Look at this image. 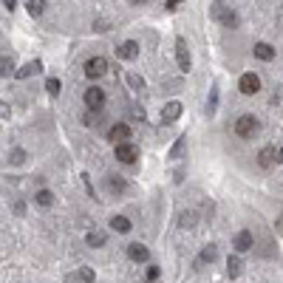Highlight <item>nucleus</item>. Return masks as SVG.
<instances>
[{
	"label": "nucleus",
	"mask_w": 283,
	"mask_h": 283,
	"mask_svg": "<svg viewBox=\"0 0 283 283\" xmlns=\"http://www.w3.org/2000/svg\"><path fill=\"white\" fill-rule=\"evenodd\" d=\"M258 131H261V122H258L252 114H244V116L235 119V133H238L241 139H252Z\"/></svg>",
	"instance_id": "obj_1"
},
{
	"label": "nucleus",
	"mask_w": 283,
	"mask_h": 283,
	"mask_svg": "<svg viewBox=\"0 0 283 283\" xmlns=\"http://www.w3.org/2000/svg\"><path fill=\"white\" fill-rule=\"evenodd\" d=\"M212 17L218 20L221 26H238V14L227 9L221 0H215V3H212Z\"/></svg>",
	"instance_id": "obj_2"
},
{
	"label": "nucleus",
	"mask_w": 283,
	"mask_h": 283,
	"mask_svg": "<svg viewBox=\"0 0 283 283\" xmlns=\"http://www.w3.org/2000/svg\"><path fill=\"white\" fill-rule=\"evenodd\" d=\"M82 71H85V77H88V80H99V77H105V71H108L105 57H91V60H85Z\"/></svg>",
	"instance_id": "obj_3"
},
{
	"label": "nucleus",
	"mask_w": 283,
	"mask_h": 283,
	"mask_svg": "<svg viewBox=\"0 0 283 283\" xmlns=\"http://www.w3.org/2000/svg\"><path fill=\"white\" fill-rule=\"evenodd\" d=\"M114 156H116V161H122V164H133V161L139 159V147H136V144H128V142H119Z\"/></svg>",
	"instance_id": "obj_4"
},
{
	"label": "nucleus",
	"mask_w": 283,
	"mask_h": 283,
	"mask_svg": "<svg viewBox=\"0 0 283 283\" xmlns=\"http://www.w3.org/2000/svg\"><path fill=\"white\" fill-rule=\"evenodd\" d=\"M85 108L88 111H102L105 108V91L99 88V85H91L85 91Z\"/></svg>",
	"instance_id": "obj_5"
},
{
	"label": "nucleus",
	"mask_w": 283,
	"mask_h": 283,
	"mask_svg": "<svg viewBox=\"0 0 283 283\" xmlns=\"http://www.w3.org/2000/svg\"><path fill=\"white\" fill-rule=\"evenodd\" d=\"M238 88H241V94H247V97H252V94H258V91H261V77H258V74H252V71H247V74H241Z\"/></svg>",
	"instance_id": "obj_6"
},
{
	"label": "nucleus",
	"mask_w": 283,
	"mask_h": 283,
	"mask_svg": "<svg viewBox=\"0 0 283 283\" xmlns=\"http://www.w3.org/2000/svg\"><path fill=\"white\" fill-rule=\"evenodd\" d=\"M252 244H255V238H252V232L249 230H241V232L232 235V249H235V252H249Z\"/></svg>",
	"instance_id": "obj_7"
},
{
	"label": "nucleus",
	"mask_w": 283,
	"mask_h": 283,
	"mask_svg": "<svg viewBox=\"0 0 283 283\" xmlns=\"http://www.w3.org/2000/svg\"><path fill=\"white\" fill-rule=\"evenodd\" d=\"M116 57L119 60H136L139 57V43L136 40H125L122 45H116Z\"/></svg>",
	"instance_id": "obj_8"
},
{
	"label": "nucleus",
	"mask_w": 283,
	"mask_h": 283,
	"mask_svg": "<svg viewBox=\"0 0 283 283\" xmlns=\"http://www.w3.org/2000/svg\"><path fill=\"white\" fill-rule=\"evenodd\" d=\"M128 258L136 261V264H147V261H150V249L144 247V244H131V247H128Z\"/></svg>",
	"instance_id": "obj_9"
},
{
	"label": "nucleus",
	"mask_w": 283,
	"mask_h": 283,
	"mask_svg": "<svg viewBox=\"0 0 283 283\" xmlns=\"http://www.w3.org/2000/svg\"><path fill=\"white\" fill-rule=\"evenodd\" d=\"M65 281H68V283H94V281H97V275H94L91 266H80V269H77L74 275H68Z\"/></svg>",
	"instance_id": "obj_10"
},
{
	"label": "nucleus",
	"mask_w": 283,
	"mask_h": 283,
	"mask_svg": "<svg viewBox=\"0 0 283 283\" xmlns=\"http://www.w3.org/2000/svg\"><path fill=\"white\" fill-rule=\"evenodd\" d=\"M131 125H125V122H116L114 128H111V131H108V139L114 142V144H119V142H125L128 139V136H131Z\"/></svg>",
	"instance_id": "obj_11"
},
{
	"label": "nucleus",
	"mask_w": 283,
	"mask_h": 283,
	"mask_svg": "<svg viewBox=\"0 0 283 283\" xmlns=\"http://www.w3.org/2000/svg\"><path fill=\"white\" fill-rule=\"evenodd\" d=\"M176 60H178V68L181 71H190V65H193V62H190V51H187V43L181 37L176 40Z\"/></svg>",
	"instance_id": "obj_12"
},
{
	"label": "nucleus",
	"mask_w": 283,
	"mask_h": 283,
	"mask_svg": "<svg viewBox=\"0 0 283 283\" xmlns=\"http://www.w3.org/2000/svg\"><path fill=\"white\" fill-rule=\"evenodd\" d=\"M178 116H181V102H176V99H173V102H167V105L161 108V122H164V125L176 122Z\"/></svg>",
	"instance_id": "obj_13"
},
{
	"label": "nucleus",
	"mask_w": 283,
	"mask_h": 283,
	"mask_svg": "<svg viewBox=\"0 0 283 283\" xmlns=\"http://www.w3.org/2000/svg\"><path fill=\"white\" fill-rule=\"evenodd\" d=\"M252 54H255L258 60H264V62H269V60H275V48L269 43H255V48H252Z\"/></svg>",
	"instance_id": "obj_14"
},
{
	"label": "nucleus",
	"mask_w": 283,
	"mask_h": 283,
	"mask_svg": "<svg viewBox=\"0 0 283 283\" xmlns=\"http://www.w3.org/2000/svg\"><path fill=\"white\" fill-rule=\"evenodd\" d=\"M275 161H278V150L275 147H264V150L258 153V164L261 167H272Z\"/></svg>",
	"instance_id": "obj_15"
},
{
	"label": "nucleus",
	"mask_w": 283,
	"mask_h": 283,
	"mask_svg": "<svg viewBox=\"0 0 283 283\" xmlns=\"http://www.w3.org/2000/svg\"><path fill=\"white\" fill-rule=\"evenodd\" d=\"M131 218H125V215H114L111 218V230L114 232H119V235H125V232H131Z\"/></svg>",
	"instance_id": "obj_16"
},
{
	"label": "nucleus",
	"mask_w": 283,
	"mask_h": 283,
	"mask_svg": "<svg viewBox=\"0 0 283 283\" xmlns=\"http://www.w3.org/2000/svg\"><path fill=\"white\" fill-rule=\"evenodd\" d=\"M218 258V247L215 244H207V247L201 249V255H198V264H212Z\"/></svg>",
	"instance_id": "obj_17"
},
{
	"label": "nucleus",
	"mask_w": 283,
	"mask_h": 283,
	"mask_svg": "<svg viewBox=\"0 0 283 283\" xmlns=\"http://www.w3.org/2000/svg\"><path fill=\"white\" fill-rule=\"evenodd\" d=\"M241 269H244V264H241L238 255H230V258H227V275H230V278H238Z\"/></svg>",
	"instance_id": "obj_18"
},
{
	"label": "nucleus",
	"mask_w": 283,
	"mask_h": 283,
	"mask_svg": "<svg viewBox=\"0 0 283 283\" xmlns=\"http://www.w3.org/2000/svg\"><path fill=\"white\" fill-rule=\"evenodd\" d=\"M40 68H43V65H40V62H31V65H23V68H17V80H28V77H34V74H40Z\"/></svg>",
	"instance_id": "obj_19"
},
{
	"label": "nucleus",
	"mask_w": 283,
	"mask_h": 283,
	"mask_svg": "<svg viewBox=\"0 0 283 283\" xmlns=\"http://www.w3.org/2000/svg\"><path fill=\"white\" fill-rule=\"evenodd\" d=\"M108 190H111V193H125V190H128V181H125L122 176H111L108 178Z\"/></svg>",
	"instance_id": "obj_20"
},
{
	"label": "nucleus",
	"mask_w": 283,
	"mask_h": 283,
	"mask_svg": "<svg viewBox=\"0 0 283 283\" xmlns=\"http://www.w3.org/2000/svg\"><path fill=\"white\" fill-rule=\"evenodd\" d=\"M28 17H43V11H45V0H28Z\"/></svg>",
	"instance_id": "obj_21"
},
{
	"label": "nucleus",
	"mask_w": 283,
	"mask_h": 283,
	"mask_svg": "<svg viewBox=\"0 0 283 283\" xmlns=\"http://www.w3.org/2000/svg\"><path fill=\"white\" fill-rule=\"evenodd\" d=\"M184 147H187V136H178L176 144L170 147V159H181V156H184Z\"/></svg>",
	"instance_id": "obj_22"
},
{
	"label": "nucleus",
	"mask_w": 283,
	"mask_h": 283,
	"mask_svg": "<svg viewBox=\"0 0 283 283\" xmlns=\"http://www.w3.org/2000/svg\"><path fill=\"white\" fill-rule=\"evenodd\" d=\"M108 244V235L105 232H88V247L99 249V247H105Z\"/></svg>",
	"instance_id": "obj_23"
},
{
	"label": "nucleus",
	"mask_w": 283,
	"mask_h": 283,
	"mask_svg": "<svg viewBox=\"0 0 283 283\" xmlns=\"http://www.w3.org/2000/svg\"><path fill=\"white\" fill-rule=\"evenodd\" d=\"M193 224H195V212L193 210H187V212H181V215H178V227H181V230H190Z\"/></svg>",
	"instance_id": "obj_24"
},
{
	"label": "nucleus",
	"mask_w": 283,
	"mask_h": 283,
	"mask_svg": "<svg viewBox=\"0 0 283 283\" xmlns=\"http://www.w3.org/2000/svg\"><path fill=\"white\" fill-rule=\"evenodd\" d=\"M34 198H37V204H40V207H51V204H54V193H51V190H40Z\"/></svg>",
	"instance_id": "obj_25"
},
{
	"label": "nucleus",
	"mask_w": 283,
	"mask_h": 283,
	"mask_svg": "<svg viewBox=\"0 0 283 283\" xmlns=\"http://www.w3.org/2000/svg\"><path fill=\"white\" fill-rule=\"evenodd\" d=\"M215 105H218V85H212V91H210V99H207V114H215Z\"/></svg>",
	"instance_id": "obj_26"
},
{
	"label": "nucleus",
	"mask_w": 283,
	"mask_h": 283,
	"mask_svg": "<svg viewBox=\"0 0 283 283\" xmlns=\"http://www.w3.org/2000/svg\"><path fill=\"white\" fill-rule=\"evenodd\" d=\"M60 85H62V82L57 80V77L45 80V91H48V97H60Z\"/></svg>",
	"instance_id": "obj_27"
},
{
	"label": "nucleus",
	"mask_w": 283,
	"mask_h": 283,
	"mask_svg": "<svg viewBox=\"0 0 283 283\" xmlns=\"http://www.w3.org/2000/svg\"><path fill=\"white\" fill-rule=\"evenodd\" d=\"M23 161H26V150H23V147H14L11 156H9V164H23Z\"/></svg>",
	"instance_id": "obj_28"
},
{
	"label": "nucleus",
	"mask_w": 283,
	"mask_h": 283,
	"mask_svg": "<svg viewBox=\"0 0 283 283\" xmlns=\"http://www.w3.org/2000/svg\"><path fill=\"white\" fill-rule=\"evenodd\" d=\"M128 85H131L133 91H142L144 88V80H142L139 74H128Z\"/></svg>",
	"instance_id": "obj_29"
},
{
	"label": "nucleus",
	"mask_w": 283,
	"mask_h": 283,
	"mask_svg": "<svg viewBox=\"0 0 283 283\" xmlns=\"http://www.w3.org/2000/svg\"><path fill=\"white\" fill-rule=\"evenodd\" d=\"M0 62H3V65H0V74H3V77H9L11 68H14V60H11V57H3Z\"/></svg>",
	"instance_id": "obj_30"
},
{
	"label": "nucleus",
	"mask_w": 283,
	"mask_h": 283,
	"mask_svg": "<svg viewBox=\"0 0 283 283\" xmlns=\"http://www.w3.org/2000/svg\"><path fill=\"white\" fill-rule=\"evenodd\" d=\"M159 275H161L159 266H150V269H147V281H159Z\"/></svg>",
	"instance_id": "obj_31"
},
{
	"label": "nucleus",
	"mask_w": 283,
	"mask_h": 283,
	"mask_svg": "<svg viewBox=\"0 0 283 283\" xmlns=\"http://www.w3.org/2000/svg\"><path fill=\"white\" fill-rule=\"evenodd\" d=\"M181 3H184V0H167V3H164V6H167V9L173 11V9H178V6H181Z\"/></svg>",
	"instance_id": "obj_32"
},
{
	"label": "nucleus",
	"mask_w": 283,
	"mask_h": 283,
	"mask_svg": "<svg viewBox=\"0 0 283 283\" xmlns=\"http://www.w3.org/2000/svg\"><path fill=\"white\" fill-rule=\"evenodd\" d=\"M133 116H136V119H144V111H142L139 105H133Z\"/></svg>",
	"instance_id": "obj_33"
},
{
	"label": "nucleus",
	"mask_w": 283,
	"mask_h": 283,
	"mask_svg": "<svg viewBox=\"0 0 283 283\" xmlns=\"http://www.w3.org/2000/svg\"><path fill=\"white\" fill-rule=\"evenodd\" d=\"M3 6H6L9 11H14V0H3Z\"/></svg>",
	"instance_id": "obj_34"
},
{
	"label": "nucleus",
	"mask_w": 283,
	"mask_h": 283,
	"mask_svg": "<svg viewBox=\"0 0 283 283\" xmlns=\"http://www.w3.org/2000/svg\"><path fill=\"white\" fill-rule=\"evenodd\" d=\"M128 3H133V6H139V3H144V0H128Z\"/></svg>",
	"instance_id": "obj_35"
},
{
	"label": "nucleus",
	"mask_w": 283,
	"mask_h": 283,
	"mask_svg": "<svg viewBox=\"0 0 283 283\" xmlns=\"http://www.w3.org/2000/svg\"><path fill=\"white\" fill-rule=\"evenodd\" d=\"M278 161H283V147H281V150H278Z\"/></svg>",
	"instance_id": "obj_36"
}]
</instances>
